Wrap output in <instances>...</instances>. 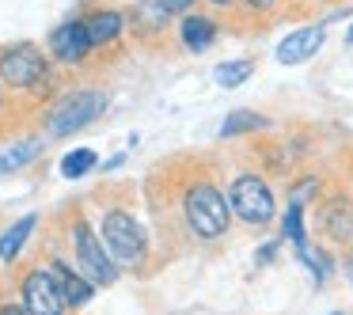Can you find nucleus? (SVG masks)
I'll use <instances>...</instances> for the list:
<instances>
[{
  "label": "nucleus",
  "instance_id": "f257e3e1",
  "mask_svg": "<svg viewBox=\"0 0 353 315\" xmlns=\"http://www.w3.org/2000/svg\"><path fill=\"white\" fill-rule=\"evenodd\" d=\"M183 224L198 243H221L232 232V209L224 198V186H216L209 175L190 179L183 186Z\"/></svg>",
  "mask_w": 353,
  "mask_h": 315
},
{
  "label": "nucleus",
  "instance_id": "f03ea898",
  "mask_svg": "<svg viewBox=\"0 0 353 315\" xmlns=\"http://www.w3.org/2000/svg\"><path fill=\"white\" fill-rule=\"evenodd\" d=\"M224 198L232 221H239L243 228H270L277 221V190L262 171H239L236 179H228Z\"/></svg>",
  "mask_w": 353,
  "mask_h": 315
},
{
  "label": "nucleus",
  "instance_id": "7ed1b4c3",
  "mask_svg": "<svg viewBox=\"0 0 353 315\" xmlns=\"http://www.w3.org/2000/svg\"><path fill=\"white\" fill-rule=\"evenodd\" d=\"M99 239L118 270H141L148 258V236L145 224L130 209H107L99 221Z\"/></svg>",
  "mask_w": 353,
  "mask_h": 315
},
{
  "label": "nucleus",
  "instance_id": "20e7f679",
  "mask_svg": "<svg viewBox=\"0 0 353 315\" xmlns=\"http://www.w3.org/2000/svg\"><path fill=\"white\" fill-rule=\"evenodd\" d=\"M107 107H110L107 92H99V88H72V92H65L61 99L50 107L46 137H72V133H80V130L99 122V118L107 114Z\"/></svg>",
  "mask_w": 353,
  "mask_h": 315
},
{
  "label": "nucleus",
  "instance_id": "39448f33",
  "mask_svg": "<svg viewBox=\"0 0 353 315\" xmlns=\"http://www.w3.org/2000/svg\"><path fill=\"white\" fill-rule=\"evenodd\" d=\"M69 239H72V262H77V270L95 285V289H110V285H118L122 270L114 266V258L107 254L99 232H95L84 216H77V221H72Z\"/></svg>",
  "mask_w": 353,
  "mask_h": 315
},
{
  "label": "nucleus",
  "instance_id": "423d86ee",
  "mask_svg": "<svg viewBox=\"0 0 353 315\" xmlns=\"http://www.w3.org/2000/svg\"><path fill=\"white\" fill-rule=\"evenodd\" d=\"M50 80V57L34 42H16L0 50V84L12 92H39Z\"/></svg>",
  "mask_w": 353,
  "mask_h": 315
},
{
  "label": "nucleus",
  "instance_id": "0eeeda50",
  "mask_svg": "<svg viewBox=\"0 0 353 315\" xmlns=\"http://www.w3.org/2000/svg\"><path fill=\"white\" fill-rule=\"evenodd\" d=\"M19 304L27 307V315H69V300H65L57 277L50 274V266H31L23 274Z\"/></svg>",
  "mask_w": 353,
  "mask_h": 315
},
{
  "label": "nucleus",
  "instance_id": "6e6552de",
  "mask_svg": "<svg viewBox=\"0 0 353 315\" xmlns=\"http://www.w3.org/2000/svg\"><path fill=\"white\" fill-rule=\"evenodd\" d=\"M319 232L334 247H353V198L342 190L319 198Z\"/></svg>",
  "mask_w": 353,
  "mask_h": 315
},
{
  "label": "nucleus",
  "instance_id": "1a4fd4ad",
  "mask_svg": "<svg viewBox=\"0 0 353 315\" xmlns=\"http://www.w3.org/2000/svg\"><path fill=\"white\" fill-rule=\"evenodd\" d=\"M323 46H327V23H304V27H292V31L277 42L274 57L281 65H307Z\"/></svg>",
  "mask_w": 353,
  "mask_h": 315
},
{
  "label": "nucleus",
  "instance_id": "9d476101",
  "mask_svg": "<svg viewBox=\"0 0 353 315\" xmlns=\"http://www.w3.org/2000/svg\"><path fill=\"white\" fill-rule=\"evenodd\" d=\"M50 54H54L61 65L88 61V54H92V39H88L84 19H65V23H57L54 31H50Z\"/></svg>",
  "mask_w": 353,
  "mask_h": 315
},
{
  "label": "nucleus",
  "instance_id": "9b49d317",
  "mask_svg": "<svg viewBox=\"0 0 353 315\" xmlns=\"http://www.w3.org/2000/svg\"><path fill=\"white\" fill-rule=\"evenodd\" d=\"M216 34H221V27H216V19L205 16V12H186V16L179 19V42H183L186 54H205V50H213Z\"/></svg>",
  "mask_w": 353,
  "mask_h": 315
},
{
  "label": "nucleus",
  "instance_id": "f8f14e48",
  "mask_svg": "<svg viewBox=\"0 0 353 315\" xmlns=\"http://www.w3.org/2000/svg\"><path fill=\"white\" fill-rule=\"evenodd\" d=\"M84 27H88V39H92V50H107L122 39L125 12L122 8H95L84 16Z\"/></svg>",
  "mask_w": 353,
  "mask_h": 315
},
{
  "label": "nucleus",
  "instance_id": "ddd939ff",
  "mask_svg": "<svg viewBox=\"0 0 353 315\" xmlns=\"http://www.w3.org/2000/svg\"><path fill=\"white\" fill-rule=\"evenodd\" d=\"M46 266H50V274L57 277V285H61V292H65V300H69V307H84L88 300L95 296V285L88 281L80 270H72L65 258H50Z\"/></svg>",
  "mask_w": 353,
  "mask_h": 315
},
{
  "label": "nucleus",
  "instance_id": "4468645a",
  "mask_svg": "<svg viewBox=\"0 0 353 315\" xmlns=\"http://www.w3.org/2000/svg\"><path fill=\"white\" fill-rule=\"evenodd\" d=\"M266 130H274V118H266L262 110L239 107V110H232V114L221 122V133H216V137L236 141V137H254V133H266Z\"/></svg>",
  "mask_w": 353,
  "mask_h": 315
},
{
  "label": "nucleus",
  "instance_id": "2eb2a0df",
  "mask_svg": "<svg viewBox=\"0 0 353 315\" xmlns=\"http://www.w3.org/2000/svg\"><path fill=\"white\" fill-rule=\"evenodd\" d=\"M46 152V141L42 137H23V141H12L8 148H0V175H16V171L31 167L39 156Z\"/></svg>",
  "mask_w": 353,
  "mask_h": 315
},
{
  "label": "nucleus",
  "instance_id": "dca6fc26",
  "mask_svg": "<svg viewBox=\"0 0 353 315\" xmlns=\"http://www.w3.org/2000/svg\"><path fill=\"white\" fill-rule=\"evenodd\" d=\"M34 224H39V213H27V216H19L12 228H4V236H0V262H4V266H12V262L23 254V247H27V239H31Z\"/></svg>",
  "mask_w": 353,
  "mask_h": 315
},
{
  "label": "nucleus",
  "instance_id": "f3484780",
  "mask_svg": "<svg viewBox=\"0 0 353 315\" xmlns=\"http://www.w3.org/2000/svg\"><path fill=\"white\" fill-rule=\"evenodd\" d=\"M277 236L281 243H292V251H304L312 239H307V224H304V205H285L277 216Z\"/></svg>",
  "mask_w": 353,
  "mask_h": 315
},
{
  "label": "nucleus",
  "instance_id": "a211bd4d",
  "mask_svg": "<svg viewBox=\"0 0 353 315\" xmlns=\"http://www.w3.org/2000/svg\"><path fill=\"white\" fill-rule=\"evenodd\" d=\"M296 262H300V266L312 270L315 285H327L330 277H334V270H338L334 251H330V247H315V243H307L304 251H296Z\"/></svg>",
  "mask_w": 353,
  "mask_h": 315
},
{
  "label": "nucleus",
  "instance_id": "6ab92c4d",
  "mask_svg": "<svg viewBox=\"0 0 353 315\" xmlns=\"http://www.w3.org/2000/svg\"><path fill=\"white\" fill-rule=\"evenodd\" d=\"M137 31L145 34H163L171 27V19H175V12L168 8V0H141L137 4Z\"/></svg>",
  "mask_w": 353,
  "mask_h": 315
},
{
  "label": "nucleus",
  "instance_id": "aec40b11",
  "mask_svg": "<svg viewBox=\"0 0 353 315\" xmlns=\"http://www.w3.org/2000/svg\"><path fill=\"white\" fill-rule=\"evenodd\" d=\"M251 77H254V61H251V57H232V61H221V65L213 69L216 88H224V92H236V88H243Z\"/></svg>",
  "mask_w": 353,
  "mask_h": 315
},
{
  "label": "nucleus",
  "instance_id": "412c9836",
  "mask_svg": "<svg viewBox=\"0 0 353 315\" xmlns=\"http://www.w3.org/2000/svg\"><path fill=\"white\" fill-rule=\"evenodd\" d=\"M95 163H99V156H95L92 148H72V152L61 160V175L65 179H84Z\"/></svg>",
  "mask_w": 353,
  "mask_h": 315
},
{
  "label": "nucleus",
  "instance_id": "4be33fe9",
  "mask_svg": "<svg viewBox=\"0 0 353 315\" xmlns=\"http://www.w3.org/2000/svg\"><path fill=\"white\" fill-rule=\"evenodd\" d=\"M315 198H323V179L319 175H304V179H296V183L289 186V205H304L307 209V201H315Z\"/></svg>",
  "mask_w": 353,
  "mask_h": 315
},
{
  "label": "nucleus",
  "instance_id": "5701e85b",
  "mask_svg": "<svg viewBox=\"0 0 353 315\" xmlns=\"http://www.w3.org/2000/svg\"><path fill=\"white\" fill-rule=\"evenodd\" d=\"M239 4H243V12H247V16H254V19H274L281 0H239Z\"/></svg>",
  "mask_w": 353,
  "mask_h": 315
},
{
  "label": "nucleus",
  "instance_id": "b1692460",
  "mask_svg": "<svg viewBox=\"0 0 353 315\" xmlns=\"http://www.w3.org/2000/svg\"><path fill=\"white\" fill-rule=\"evenodd\" d=\"M277 251H281V236H277V239H266V243H259V247H254V266H274V262H277Z\"/></svg>",
  "mask_w": 353,
  "mask_h": 315
},
{
  "label": "nucleus",
  "instance_id": "393cba45",
  "mask_svg": "<svg viewBox=\"0 0 353 315\" xmlns=\"http://www.w3.org/2000/svg\"><path fill=\"white\" fill-rule=\"evenodd\" d=\"M338 270H342L345 285H350V289H353V247H345V251L338 254Z\"/></svg>",
  "mask_w": 353,
  "mask_h": 315
},
{
  "label": "nucleus",
  "instance_id": "a878e982",
  "mask_svg": "<svg viewBox=\"0 0 353 315\" xmlns=\"http://www.w3.org/2000/svg\"><path fill=\"white\" fill-rule=\"evenodd\" d=\"M194 4H198V0H168V8L175 12V16H179V12H190Z\"/></svg>",
  "mask_w": 353,
  "mask_h": 315
},
{
  "label": "nucleus",
  "instance_id": "bb28decb",
  "mask_svg": "<svg viewBox=\"0 0 353 315\" xmlns=\"http://www.w3.org/2000/svg\"><path fill=\"white\" fill-rule=\"evenodd\" d=\"M0 315H27L23 304H0Z\"/></svg>",
  "mask_w": 353,
  "mask_h": 315
},
{
  "label": "nucleus",
  "instance_id": "cd10ccee",
  "mask_svg": "<svg viewBox=\"0 0 353 315\" xmlns=\"http://www.w3.org/2000/svg\"><path fill=\"white\" fill-rule=\"evenodd\" d=\"M122 163H125V152H118L114 160H107V163H103V167H107V171H118V167H122Z\"/></svg>",
  "mask_w": 353,
  "mask_h": 315
},
{
  "label": "nucleus",
  "instance_id": "c85d7f7f",
  "mask_svg": "<svg viewBox=\"0 0 353 315\" xmlns=\"http://www.w3.org/2000/svg\"><path fill=\"white\" fill-rule=\"evenodd\" d=\"M209 4H213V8H221V12H228L232 4H239V0H209Z\"/></svg>",
  "mask_w": 353,
  "mask_h": 315
},
{
  "label": "nucleus",
  "instance_id": "c756f323",
  "mask_svg": "<svg viewBox=\"0 0 353 315\" xmlns=\"http://www.w3.org/2000/svg\"><path fill=\"white\" fill-rule=\"evenodd\" d=\"M345 46H353V23H350V31H345Z\"/></svg>",
  "mask_w": 353,
  "mask_h": 315
},
{
  "label": "nucleus",
  "instance_id": "7c9ffc66",
  "mask_svg": "<svg viewBox=\"0 0 353 315\" xmlns=\"http://www.w3.org/2000/svg\"><path fill=\"white\" fill-rule=\"evenodd\" d=\"M0 110H4V84H0Z\"/></svg>",
  "mask_w": 353,
  "mask_h": 315
},
{
  "label": "nucleus",
  "instance_id": "2f4dec72",
  "mask_svg": "<svg viewBox=\"0 0 353 315\" xmlns=\"http://www.w3.org/2000/svg\"><path fill=\"white\" fill-rule=\"evenodd\" d=\"M330 315H345V312H330Z\"/></svg>",
  "mask_w": 353,
  "mask_h": 315
},
{
  "label": "nucleus",
  "instance_id": "473e14b6",
  "mask_svg": "<svg viewBox=\"0 0 353 315\" xmlns=\"http://www.w3.org/2000/svg\"><path fill=\"white\" fill-rule=\"evenodd\" d=\"M292 4H304V0H292Z\"/></svg>",
  "mask_w": 353,
  "mask_h": 315
}]
</instances>
